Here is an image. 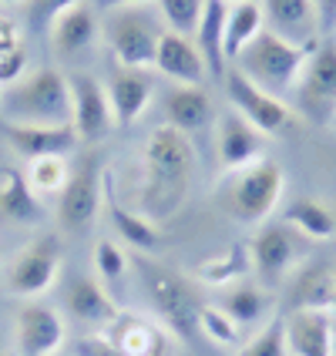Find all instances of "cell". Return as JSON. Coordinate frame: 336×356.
<instances>
[{"label": "cell", "mask_w": 336, "mask_h": 356, "mask_svg": "<svg viewBox=\"0 0 336 356\" xmlns=\"http://www.w3.org/2000/svg\"><path fill=\"white\" fill-rule=\"evenodd\" d=\"M195 178V148L189 135L161 124L141 148V178H138V216L152 225L168 222L185 205Z\"/></svg>", "instance_id": "cell-1"}, {"label": "cell", "mask_w": 336, "mask_h": 356, "mask_svg": "<svg viewBox=\"0 0 336 356\" xmlns=\"http://www.w3.org/2000/svg\"><path fill=\"white\" fill-rule=\"evenodd\" d=\"M0 121L10 124H34V128H61L71 124V88L67 78L54 67L31 71L20 81L0 91Z\"/></svg>", "instance_id": "cell-2"}, {"label": "cell", "mask_w": 336, "mask_h": 356, "mask_svg": "<svg viewBox=\"0 0 336 356\" xmlns=\"http://www.w3.org/2000/svg\"><path fill=\"white\" fill-rule=\"evenodd\" d=\"M282 168L276 161L259 159L246 168H232L218 178L216 202L229 218H236L242 225H259L266 216H273L279 195H282Z\"/></svg>", "instance_id": "cell-3"}, {"label": "cell", "mask_w": 336, "mask_h": 356, "mask_svg": "<svg viewBox=\"0 0 336 356\" xmlns=\"http://www.w3.org/2000/svg\"><path fill=\"white\" fill-rule=\"evenodd\" d=\"M313 47H299L293 40L273 34L269 27H262L259 38L249 47H242V54L232 64L242 78H249L256 88H262L266 95L276 98L279 91H293V84H296L299 71H303Z\"/></svg>", "instance_id": "cell-4"}, {"label": "cell", "mask_w": 336, "mask_h": 356, "mask_svg": "<svg viewBox=\"0 0 336 356\" xmlns=\"http://www.w3.org/2000/svg\"><path fill=\"white\" fill-rule=\"evenodd\" d=\"M135 269H138V279L145 286V293H148V302H152L155 316L165 323V330L172 337L192 343L198 337V309H202L192 286L178 273H172L168 266L155 262V259L138 256Z\"/></svg>", "instance_id": "cell-5"}, {"label": "cell", "mask_w": 336, "mask_h": 356, "mask_svg": "<svg viewBox=\"0 0 336 356\" xmlns=\"http://www.w3.org/2000/svg\"><path fill=\"white\" fill-rule=\"evenodd\" d=\"M293 111L306 121H336V38L317 40L293 84Z\"/></svg>", "instance_id": "cell-6"}, {"label": "cell", "mask_w": 336, "mask_h": 356, "mask_svg": "<svg viewBox=\"0 0 336 356\" xmlns=\"http://www.w3.org/2000/svg\"><path fill=\"white\" fill-rule=\"evenodd\" d=\"M101 34L108 40L111 54L121 67H135L145 71L155 64V51H159L161 27L152 14H145L141 7H121V10H108L101 20Z\"/></svg>", "instance_id": "cell-7"}, {"label": "cell", "mask_w": 336, "mask_h": 356, "mask_svg": "<svg viewBox=\"0 0 336 356\" xmlns=\"http://www.w3.org/2000/svg\"><path fill=\"white\" fill-rule=\"evenodd\" d=\"M104 202V168L95 155L81 159V165L67 175V185L58 195V222L71 232L88 229L101 212Z\"/></svg>", "instance_id": "cell-8"}, {"label": "cell", "mask_w": 336, "mask_h": 356, "mask_svg": "<svg viewBox=\"0 0 336 356\" xmlns=\"http://www.w3.org/2000/svg\"><path fill=\"white\" fill-rule=\"evenodd\" d=\"M222 81H225V95L232 101V108H236L253 128H259L266 138L286 135V131L293 128V108H286L279 98L266 95V91L256 88L249 78H242L236 67H225Z\"/></svg>", "instance_id": "cell-9"}, {"label": "cell", "mask_w": 336, "mask_h": 356, "mask_svg": "<svg viewBox=\"0 0 336 356\" xmlns=\"http://www.w3.org/2000/svg\"><path fill=\"white\" fill-rule=\"evenodd\" d=\"M58 269H61L58 236H40L27 249H20L17 259L7 266V289L14 296H40L58 279Z\"/></svg>", "instance_id": "cell-10"}, {"label": "cell", "mask_w": 336, "mask_h": 356, "mask_svg": "<svg viewBox=\"0 0 336 356\" xmlns=\"http://www.w3.org/2000/svg\"><path fill=\"white\" fill-rule=\"evenodd\" d=\"M101 337L121 356H175L172 333L152 316H138V313H118L101 330Z\"/></svg>", "instance_id": "cell-11"}, {"label": "cell", "mask_w": 336, "mask_h": 356, "mask_svg": "<svg viewBox=\"0 0 336 356\" xmlns=\"http://www.w3.org/2000/svg\"><path fill=\"white\" fill-rule=\"evenodd\" d=\"M64 319L51 302L27 299L17 313V356H58Z\"/></svg>", "instance_id": "cell-12"}, {"label": "cell", "mask_w": 336, "mask_h": 356, "mask_svg": "<svg viewBox=\"0 0 336 356\" xmlns=\"http://www.w3.org/2000/svg\"><path fill=\"white\" fill-rule=\"evenodd\" d=\"M67 88H71V108H74L71 124L78 131V141H101L108 135V128L115 124L108 91L91 74H71Z\"/></svg>", "instance_id": "cell-13"}, {"label": "cell", "mask_w": 336, "mask_h": 356, "mask_svg": "<svg viewBox=\"0 0 336 356\" xmlns=\"http://www.w3.org/2000/svg\"><path fill=\"white\" fill-rule=\"evenodd\" d=\"M216 152L225 172L232 168H246L253 161L262 159L266 152V135L253 128L239 111H225L216 121Z\"/></svg>", "instance_id": "cell-14"}, {"label": "cell", "mask_w": 336, "mask_h": 356, "mask_svg": "<svg viewBox=\"0 0 336 356\" xmlns=\"http://www.w3.org/2000/svg\"><path fill=\"white\" fill-rule=\"evenodd\" d=\"M286 350L293 356H336L333 316L326 309H293L282 316Z\"/></svg>", "instance_id": "cell-15"}, {"label": "cell", "mask_w": 336, "mask_h": 356, "mask_svg": "<svg viewBox=\"0 0 336 356\" xmlns=\"http://www.w3.org/2000/svg\"><path fill=\"white\" fill-rule=\"evenodd\" d=\"M266 27L279 38L293 40L299 47H313L317 44V7L313 0H259Z\"/></svg>", "instance_id": "cell-16"}, {"label": "cell", "mask_w": 336, "mask_h": 356, "mask_svg": "<svg viewBox=\"0 0 336 356\" xmlns=\"http://www.w3.org/2000/svg\"><path fill=\"white\" fill-rule=\"evenodd\" d=\"M3 138L10 141V148L24 155L27 161L44 159V155H67L78 145V131L74 124H61V128H34V124H10L0 121Z\"/></svg>", "instance_id": "cell-17"}, {"label": "cell", "mask_w": 336, "mask_h": 356, "mask_svg": "<svg viewBox=\"0 0 336 356\" xmlns=\"http://www.w3.org/2000/svg\"><path fill=\"white\" fill-rule=\"evenodd\" d=\"M108 104H111V118L118 128H131L145 115L148 101H152V78L135 67H118L108 81Z\"/></svg>", "instance_id": "cell-18"}, {"label": "cell", "mask_w": 336, "mask_h": 356, "mask_svg": "<svg viewBox=\"0 0 336 356\" xmlns=\"http://www.w3.org/2000/svg\"><path fill=\"white\" fill-rule=\"evenodd\" d=\"M161 111H165V124L175 128L182 135L205 128L212 118V95L198 84H172L161 98Z\"/></svg>", "instance_id": "cell-19"}, {"label": "cell", "mask_w": 336, "mask_h": 356, "mask_svg": "<svg viewBox=\"0 0 336 356\" xmlns=\"http://www.w3.org/2000/svg\"><path fill=\"white\" fill-rule=\"evenodd\" d=\"M155 67L165 78L178 81V84H198L205 78V60L198 54L195 40L182 38L175 31H161L159 51H155Z\"/></svg>", "instance_id": "cell-20"}, {"label": "cell", "mask_w": 336, "mask_h": 356, "mask_svg": "<svg viewBox=\"0 0 336 356\" xmlns=\"http://www.w3.org/2000/svg\"><path fill=\"white\" fill-rule=\"evenodd\" d=\"M246 245H249L253 269H259L262 276H269V279L282 276L296 262V236L286 225H266Z\"/></svg>", "instance_id": "cell-21"}, {"label": "cell", "mask_w": 336, "mask_h": 356, "mask_svg": "<svg viewBox=\"0 0 336 356\" xmlns=\"http://www.w3.org/2000/svg\"><path fill=\"white\" fill-rule=\"evenodd\" d=\"M104 205H108V218H111V225H115V232L121 236L125 245H131L138 252L159 249V242H161L159 225H152L148 218H141L138 212H131V209L121 205V195H118V188H115V175L108 168H104Z\"/></svg>", "instance_id": "cell-22"}, {"label": "cell", "mask_w": 336, "mask_h": 356, "mask_svg": "<svg viewBox=\"0 0 336 356\" xmlns=\"http://www.w3.org/2000/svg\"><path fill=\"white\" fill-rule=\"evenodd\" d=\"M67 309H71L74 319L95 323L101 330L121 313L118 302L108 293V286H104L101 279H91V276H81L67 286Z\"/></svg>", "instance_id": "cell-23"}, {"label": "cell", "mask_w": 336, "mask_h": 356, "mask_svg": "<svg viewBox=\"0 0 336 356\" xmlns=\"http://www.w3.org/2000/svg\"><path fill=\"white\" fill-rule=\"evenodd\" d=\"M0 216L17 225H38L44 218L38 192L27 185V175L17 168H0Z\"/></svg>", "instance_id": "cell-24"}, {"label": "cell", "mask_w": 336, "mask_h": 356, "mask_svg": "<svg viewBox=\"0 0 336 356\" xmlns=\"http://www.w3.org/2000/svg\"><path fill=\"white\" fill-rule=\"evenodd\" d=\"M225 14H229V3L225 0H205L202 3V17H198L195 38H198V54L205 60V71L212 78L225 74V54H222V38H225Z\"/></svg>", "instance_id": "cell-25"}, {"label": "cell", "mask_w": 336, "mask_h": 356, "mask_svg": "<svg viewBox=\"0 0 336 356\" xmlns=\"http://www.w3.org/2000/svg\"><path fill=\"white\" fill-rule=\"evenodd\" d=\"M95 34H98V24H95V14L78 3L71 10H64L54 24H51V47L58 51L61 58H74V54H84L91 44H95Z\"/></svg>", "instance_id": "cell-26"}, {"label": "cell", "mask_w": 336, "mask_h": 356, "mask_svg": "<svg viewBox=\"0 0 336 356\" xmlns=\"http://www.w3.org/2000/svg\"><path fill=\"white\" fill-rule=\"evenodd\" d=\"M293 309H333L336 306V266L333 262H317L306 266L293 282Z\"/></svg>", "instance_id": "cell-27"}, {"label": "cell", "mask_w": 336, "mask_h": 356, "mask_svg": "<svg viewBox=\"0 0 336 356\" xmlns=\"http://www.w3.org/2000/svg\"><path fill=\"white\" fill-rule=\"evenodd\" d=\"M262 27H266V20H262V7H259L256 0L232 3L229 14H225V38H222L225 64H232V60L242 54V47H249V44L259 38Z\"/></svg>", "instance_id": "cell-28"}, {"label": "cell", "mask_w": 336, "mask_h": 356, "mask_svg": "<svg viewBox=\"0 0 336 356\" xmlns=\"http://www.w3.org/2000/svg\"><path fill=\"white\" fill-rule=\"evenodd\" d=\"M218 306L236 319V326H256L273 313V296L253 286V282H239V286H225V293L218 296Z\"/></svg>", "instance_id": "cell-29"}, {"label": "cell", "mask_w": 336, "mask_h": 356, "mask_svg": "<svg viewBox=\"0 0 336 356\" xmlns=\"http://www.w3.org/2000/svg\"><path fill=\"white\" fill-rule=\"evenodd\" d=\"M286 222H289L296 232H303L306 238H317V242L336 236L333 212H330L323 202H317V198H296V202L286 209Z\"/></svg>", "instance_id": "cell-30"}, {"label": "cell", "mask_w": 336, "mask_h": 356, "mask_svg": "<svg viewBox=\"0 0 336 356\" xmlns=\"http://www.w3.org/2000/svg\"><path fill=\"white\" fill-rule=\"evenodd\" d=\"M249 269H253V259H249V245L242 242L236 249H225L222 256L205 259V262L198 266V276H202V282H209V286L225 289V286H232L236 279L246 276Z\"/></svg>", "instance_id": "cell-31"}, {"label": "cell", "mask_w": 336, "mask_h": 356, "mask_svg": "<svg viewBox=\"0 0 336 356\" xmlns=\"http://www.w3.org/2000/svg\"><path fill=\"white\" fill-rule=\"evenodd\" d=\"M67 161L64 155H44V159H34L31 168H27V185L38 192V195H61V188L67 185Z\"/></svg>", "instance_id": "cell-32"}, {"label": "cell", "mask_w": 336, "mask_h": 356, "mask_svg": "<svg viewBox=\"0 0 336 356\" xmlns=\"http://www.w3.org/2000/svg\"><path fill=\"white\" fill-rule=\"evenodd\" d=\"M198 333L205 339H212L218 346H236L239 343V326L218 302H202L198 309Z\"/></svg>", "instance_id": "cell-33"}, {"label": "cell", "mask_w": 336, "mask_h": 356, "mask_svg": "<svg viewBox=\"0 0 336 356\" xmlns=\"http://www.w3.org/2000/svg\"><path fill=\"white\" fill-rule=\"evenodd\" d=\"M202 3L205 0H159V10L168 31H175L182 38H192L198 27V17H202Z\"/></svg>", "instance_id": "cell-34"}, {"label": "cell", "mask_w": 336, "mask_h": 356, "mask_svg": "<svg viewBox=\"0 0 336 356\" xmlns=\"http://www.w3.org/2000/svg\"><path fill=\"white\" fill-rule=\"evenodd\" d=\"M95 269H98V279L104 286H115L128 273L125 249H118V242H111V238H98V245H95Z\"/></svg>", "instance_id": "cell-35"}, {"label": "cell", "mask_w": 336, "mask_h": 356, "mask_svg": "<svg viewBox=\"0 0 336 356\" xmlns=\"http://www.w3.org/2000/svg\"><path fill=\"white\" fill-rule=\"evenodd\" d=\"M236 356H286V330L282 319H269L266 330H259Z\"/></svg>", "instance_id": "cell-36"}, {"label": "cell", "mask_w": 336, "mask_h": 356, "mask_svg": "<svg viewBox=\"0 0 336 356\" xmlns=\"http://www.w3.org/2000/svg\"><path fill=\"white\" fill-rule=\"evenodd\" d=\"M71 7H78V0H27V24L34 31H44Z\"/></svg>", "instance_id": "cell-37"}, {"label": "cell", "mask_w": 336, "mask_h": 356, "mask_svg": "<svg viewBox=\"0 0 336 356\" xmlns=\"http://www.w3.org/2000/svg\"><path fill=\"white\" fill-rule=\"evenodd\" d=\"M24 67H27V54L24 47H7L0 51V84H14V81L24 78Z\"/></svg>", "instance_id": "cell-38"}, {"label": "cell", "mask_w": 336, "mask_h": 356, "mask_svg": "<svg viewBox=\"0 0 336 356\" xmlns=\"http://www.w3.org/2000/svg\"><path fill=\"white\" fill-rule=\"evenodd\" d=\"M78 356H121L108 339L95 333V337H81L78 339Z\"/></svg>", "instance_id": "cell-39"}, {"label": "cell", "mask_w": 336, "mask_h": 356, "mask_svg": "<svg viewBox=\"0 0 336 356\" xmlns=\"http://www.w3.org/2000/svg\"><path fill=\"white\" fill-rule=\"evenodd\" d=\"M313 7H317L319 31H323L326 38H333V31H336V0H313Z\"/></svg>", "instance_id": "cell-40"}, {"label": "cell", "mask_w": 336, "mask_h": 356, "mask_svg": "<svg viewBox=\"0 0 336 356\" xmlns=\"http://www.w3.org/2000/svg\"><path fill=\"white\" fill-rule=\"evenodd\" d=\"M141 3H148V0H98V7L108 14V10H121V7H141Z\"/></svg>", "instance_id": "cell-41"}, {"label": "cell", "mask_w": 336, "mask_h": 356, "mask_svg": "<svg viewBox=\"0 0 336 356\" xmlns=\"http://www.w3.org/2000/svg\"><path fill=\"white\" fill-rule=\"evenodd\" d=\"M225 3H229V7H232V3H246V0H225Z\"/></svg>", "instance_id": "cell-42"}, {"label": "cell", "mask_w": 336, "mask_h": 356, "mask_svg": "<svg viewBox=\"0 0 336 356\" xmlns=\"http://www.w3.org/2000/svg\"><path fill=\"white\" fill-rule=\"evenodd\" d=\"M0 3H14V0H0Z\"/></svg>", "instance_id": "cell-43"}, {"label": "cell", "mask_w": 336, "mask_h": 356, "mask_svg": "<svg viewBox=\"0 0 336 356\" xmlns=\"http://www.w3.org/2000/svg\"><path fill=\"white\" fill-rule=\"evenodd\" d=\"M0 356H17V353H0Z\"/></svg>", "instance_id": "cell-44"}, {"label": "cell", "mask_w": 336, "mask_h": 356, "mask_svg": "<svg viewBox=\"0 0 336 356\" xmlns=\"http://www.w3.org/2000/svg\"><path fill=\"white\" fill-rule=\"evenodd\" d=\"M333 309H336V306H333Z\"/></svg>", "instance_id": "cell-45"}, {"label": "cell", "mask_w": 336, "mask_h": 356, "mask_svg": "<svg viewBox=\"0 0 336 356\" xmlns=\"http://www.w3.org/2000/svg\"><path fill=\"white\" fill-rule=\"evenodd\" d=\"M333 124H336V121H333Z\"/></svg>", "instance_id": "cell-46"}]
</instances>
